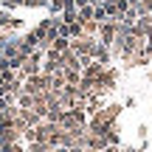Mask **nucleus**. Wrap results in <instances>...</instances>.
<instances>
[{"label": "nucleus", "mask_w": 152, "mask_h": 152, "mask_svg": "<svg viewBox=\"0 0 152 152\" xmlns=\"http://www.w3.org/2000/svg\"><path fill=\"white\" fill-rule=\"evenodd\" d=\"M0 45H3V42H0Z\"/></svg>", "instance_id": "ddd939ff"}, {"label": "nucleus", "mask_w": 152, "mask_h": 152, "mask_svg": "<svg viewBox=\"0 0 152 152\" xmlns=\"http://www.w3.org/2000/svg\"><path fill=\"white\" fill-rule=\"evenodd\" d=\"M99 85L104 87V93H110L115 87V71H107V68H104V73L99 76Z\"/></svg>", "instance_id": "f03ea898"}, {"label": "nucleus", "mask_w": 152, "mask_h": 152, "mask_svg": "<svg viewBox=\"0 0 152 152\" xmlns=\"http://www.w3.org/2000/svg\"><path fill=\"white\" fill-rule=\"evenodd\" d=\"M79 26H82V37H93V34H99L102 23H96V20H85V23H79Z\"/></svg>", "instance_id": "20e7f679"}, {"label": "nucleus", "mask_w": 152, "mask_h": 152, "mask_svg": "<svg viewBox=\"0 0 152 152\" xmlns=\"http://www.w3.org/2000/svg\"><path fill=\"white\" fill-rule=\"evenodd\" d=\"M93 11H96V6H90V3H87V6H82V9H79V23L93 20Z\"/></svg>", "instance_id": "423d86ee"}, {"label": "nucleus", "mask_w": 152, "mask_h": 152, "mask_svg": "<svg viewBox=\"0 0 152 152\" xmlns=\"http://www.w3.org/2000/svg\"><path fill=\"white\" fill-rule=\"evenodd\" d=\"M65 152H85V147H71V149H65Z\"/></svg>", "instance_id": "9d476101"}, {"label": "nucleus", "mask_w": 152, "mask_h": 152, "mask_svg": "<svg viewBox=\"0 0 152 152\" xmlns=\"http://www.w3.org/2000/svg\"><path fill=\"white\" fill-rule=\"evenodd\" d=\"M62 76H65V85H73V87H79L82 82V71H76V68H62Z\"/></svg>", "instance_id": "7ed1b4c3"}, {"label": "nucleus", "mask_w": 152, "mask_h": 152, "mask_svg": "<svg viewBox=\"0 0 152 152\" xmlns=\"http://www.w3.org/2000/svg\"><path fill=\"white\" fill-rule=\"evenodd\" d=\"M65 26H68V23H65ZM68 37H73V39L82 37V26H79V23H71V26H68Z\"/></svg>", "instance_id": "0eeeda50"}, {"label": "nucleus", "mask_w": 152, "mask_h": 152, "mask_svg": "<svg viewBox=\"0 0 152 152\" xmlns=\"http://www.w3.org/2000/svg\"><path fill=\"white\" fill-rule=\"evenodd\" d=\"M99 37H102V45L115 42V37H118V23H115V20L102 23V28H99Z\"/></svg>", "instance_id": "f257e3e1"}, {"label": "nucleus", "mask_w": 152, "mask_h": 152, "mask_svg": "<svg viewBox=\"0 0 152 152\" xmlns=\"http://www.w3.org/2000/svg\"><path fill=\"white\" fill-rule=\"evenodd\" d=\"M85 152H102V149H85Z\"/></svg>", "instance_id": "9b49d317"}, {"label": "nucleus", "mask_w": 152, "mask_h": 152, "mask_svg": "<svg viewBox=\"0 0 152 152\" xmlns=\"http://www.w3.org/2000/svg\"><path fill=\"white\" fill-rule=\"evenodd\" d=\"M93 59H96V62H102V65H107V62H110V48L99 42V45H96V51H93Z\"/></svg>", "instance_id": "39448f33"}, {"label": "nucleus", "mask_w": 152, "mask_h": 152, "mask_svg": "<svg viewBox=\"0 0 152 152\" xmlns=\"http://www.w3.org/2000/svg\"><path fill=\"white\" fill-rule=\"evenodd\" d=\"M121 152H132V149H121Z\"/></svg>", "instance_id": "f8f14e48"}, {"label": "nucleus", "mask_w": 152, "mask_h": 152, "mask_svg": "<svg viewBox=\"0 0 152 152\" xmlns=\"http://www.w3.org/2000/svg\"><path fill=\"white\" fill-rule=\"evenodd\" d=\"M26 6H48V0H26Z\"/></svg>", "instance_id": "6e6552de"}, {"label": "nucleus", "mask_w": 152, "mask_h": 152, "mask_svg": "<svg viewBox=\"0 0 152 152\" xmlns=\"http://www.w3.org/2000/svg\"><path fill=\"white\" fill-rule=\"evenodd\" d=\"M3 93H9V85H6V82L0 79V96H3Z\"/></svg>", "instance_id": "1a4fd4ad"}]
</instances>
